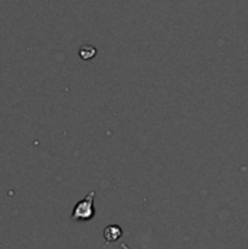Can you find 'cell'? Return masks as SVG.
I'll return each mask as SVG.
<instances>
[{
    "mask_svg": "<svg viewBox=\"0 0 248 249\" xmlns=\"http://www.w3.org/2000/svg\"><path fill=\"white\" fill-rule=\"evenodd\" d=\"M95 197H96V191H91L83 200L77 201L76 206L73 207L72 216L70 219L73 222H89L95 217Z\"/></svg>",
    "mask_w": 248,
    "mask_h": 249,
    "instance_id": "cell-1",
    "label": "cell"
},
{
    "mask_svg": "<svg viewBox=\"0 0 248 249\" xmlns=\"http://www.w3.org/2000/svg\"><path fill=\"white\" fill-rule=\"evenodd\" d=\"M123 236V229L118 225H110L104 229V239L107 244L117 242Z\"/></svg>",
    "mask_w": 248,
    "mask_h": 249,
    "instance_id": "cell-2",
    "label": "cell"
},
{
    "mask_svg": "<svg viewBox=\"0 0 248 249\" xmlns=\"http://www.w3.org/2000/svg\"><path fill=\"white\" fill-rule=\"evenodd\" d=\"M96 48L94 47V45H91V44H85V45H82L80 48H79V57L83 60V61H89V60H92L95 55H96Z\"/></svg>",
    "mask_w": 248,
    "mask_h": 249,
    "instance_id": "cell-3",
    "label": "cell"
}]
</instances>
